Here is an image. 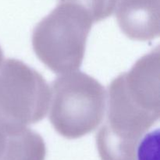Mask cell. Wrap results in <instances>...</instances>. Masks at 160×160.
Returning a JSON list of instances; mask_svg holds the SVG:
<instances>
[{
	"label": "cell",
	"mask_w": 160,
	"mask_h": 160,
	"mask_svg": "<svg viewBox=\"0 0 160 160\" xmlns=\"http://www.w3.org/2000/svg\"><path fill=\"white\" fill-rule=\"evenodd\" d=\"M159 48L108 86L106 121L96 134L102 160H137L139 142L159 118Z\"/></svg>",
	"instance_id": "6da1fadb"
},
{
	"label": "cell",
	"mask_w": 160,
	"mask_h": 160,
	"mask_svg": "<svg viewBox=\"0 0 160 160\" xmlns=\"http://www.w3.org/2000/svg\"><path fill=\"white\" fill-rule=\"evenodd\" d=\"M93 23L82 8L59 0L56 8L33 31L34 52L48 69L57 74L78 70Z\"/></svg>",
	"instance_id": "7a4b0ae2"
},
{
	"label": "cell",
	"mask_w": 160,
	"mask_h": 160,
	"mask_svg": "<svg viewBox=\"0 0 160 160\" xmlns=\"http://www.w3.org/2000/svg\"><path fill=\"white\" fill-rule=\"evenodd\" d=\"M106 109V89L87 73L78 70L63 73L52 83L49 120L66 138H79L95 131Z\"/></svg>",
	"instance_id": "3957f363"
},
{
	"label": "cell",
	"mask_w": 160,
	"mask_h": 160,
	"mask_svg": "<svg viewBox=\"0 0 160 160\" xmlns=\"http://www.w3.org/2000/svg\"><path fill=\"white\" fill-rule=\"evenodd\" d=\"M50 87L45 78L22 61L8 59L0 68V128H28L48 112Z\"/></svg>",
	"instance_id": "277c9868"
},
{
	"label": "cell",
	"mask_w": 160,
	"mask_h": 160,
	"mask_svg": "<svg viewBox=\"0 0 160 160\" xmlns=\"http://www.w3.org/2000/svg\"><path fill=\"white\" fill-rule=\"evenodd\" d=\"M160 0H117V21L122 32L135 41H150L159 35Z\"/></svg>",
	"instance_id": "5b68a950"
},
{
	"label": "cell",
	"mask_w": 160,
	"mask_h": 160,
	"mask_svg": "<svg viewBox=\"0 0 160 160\" xmlns=\"http://www.w3.org/2000/svg\"><path fill=\"white\" fill-rule=\"evenodd\" d=\"M6 131V146L0 160H45L46 146L38 133L28 128Z\"/></svg>",
	"instance_id": "8992f818"
},
{
	"label": "cell",
	"mask_w": 160,
	"mask_h": 160,
	"mask_svg": "<svg viewBox=\"0 0 160 160\" xmlns=\"http://www.w3.org/2000/svg\"><path fill=\"white\" fill-rule=\"evenodd\" d=\"M82 8L94 23L101 21L113 13L117 0H63Z\"/></svg>",
	"instance_id": "52a82bcc"
},
{
	"label": "cell",
	"mask_w": 160,
	"mask_h": 160,
	"mask_svg": "<svg viewBox=\"0 0 160 160\" xmlns=\"http://www.w3.org/2000/svg\"><path fill=\"white\" fill-rule=\"evenodd\" d=\"M159 130L145 134L137 148V160H159Z\"/></svg>",
	"instance_id": "ba28073f"
},
{
	"label": "cell",
	"mask_w": 160,
	"mask_h": 160,
	"mask_svg": "<svg viewBox=\"0 0 160 160\" xmlns=\"http://www.w3.org/2000/svg\"><path fill=\"white\" fill-rule=\"evenodd\" d=\"M6 142V131L0 128V158L5 149Z\"/></svg>",
	"instance_id": "9c48e42d"
},
{
	"label": "cell",
	"mask_w": 160,
	"mask_h": 160,
	"mask_svg": "<svg viewBox=\"0 0 160 160\" xmlns=\"http://www.w3.org/2000/svg\"><path fill=\"white\" fill-rule=\"evenodd\" d=\"M3 59H4V56H3V52L1 46H0V68H1L2 65L3 63Z\"/></svg>",
	"instance_id": "30bf717a"
}]
</instances>
